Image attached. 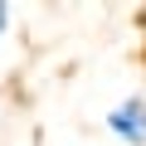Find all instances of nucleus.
I'll return each instance as SVG.
<instances>
[{
  "label": "nucleus",
  "mask_w": 146,
  "mask_h": 146,
  "mask_svg": "<svg viewBox=\"0 0 146 146\" xmlns=\"http://www.w3.org/2000/svg\"><path fill=\"white\" fill-rule=\"evenodd\" d=\"M107 127H112V136H122L127 146H146V102H141V98L117 102V107L107 112Z\"/></svg>",
  "instance_id": "nucleus-1"
},
{
  "label": "nucleus",
  "mask_w": 146,
  "mask_h": 146,
  "mask_svg": "<svg viewBox=\"0 0 146 146\" xmlns=\"http://www.w3.org/2000/svg\"><path fill=\"white\" fill-rule=\"evenodd\" d=\"M10 29V5H0V34Z\"/></svg>",
  "instance_id": "nucleus-2"
}]
</instances>
